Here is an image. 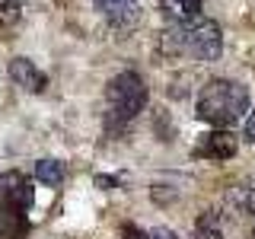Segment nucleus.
<instances>
[{
    "mask_svg": "<svg viewBox=\"0 0 255 239\" xmlns=\"http://www.w3.org/2000/svg\"><path fill=\"white\" fill-rule=\"evenodd\" d=\"M249 112V90L236 80H211L198 93V115L214 127H227Z\"/></svg>",
    "mask_w": 255,
    "mask_h": 239,
    "instance_id": "f257e3e1",
    "label": "nucleus"
},
{
    "mask_svg": "<svg viewBox=\"0 0 255 239\" xmlns=\"http://www.w3.org/2000/svg\"><path fill=\"white\" fill-rule=\"evenodd\" d=\"M169 35H172V48H175V51H185V54H191V58H198L204 64L217 61L220 51H223V32H220V26L214 19H207V16H201V13H198L195 19L179 22V29H172Z\"/></svg>",
    "mask_w": 255,
    "mask_h": 239,
    "instance_id": "f03ea898",
    "label": "nucleus"
},
{
    "mask_svg": "<svg viewBox=\"0 0 255 239\" xmlns=\"http://www.w3.org/2000/svg\"><path fill=\"white\" fill-rule=\"evenodd\" d=\"M106 102H109V112L115 118L131 121V118H137L143 112V106H147V83H143L134 70H125V74H118L109 83Z\"/></svg>",
    "mask_w": 255,
    "mask_h": 239,
    "instance_id": "7ed1b4c3",
    "label": "nucleus"
},
{
    "mask_svg": "<svg viewBox=\"0 0 255 239\" xmlns=\"http://www.w3.org/2000/svg\"><path fill=\"white\" fill-rule=\"evenodd\" d=\"M0 207H16V211H29L32 207V185L22 172L0 175Z\"/></svg>",
    "mask_w": 255,
    "mask_h": 239,
    "instance_id": "20e7f679",
    "label": "nucleus"
},
{
    "mask_svg": "<svg viewBox=\"0 0 255 239\" xmlns=\"http://www.w3.org/2000/svg\"><path fill=\"white\" fill-rule=\"evenodd\" d=\"M236 150H239L236 134H230L227 127H217V131L204 134L195 153L198 156H207V159H230V156H236Z\"/></svg>",
    "mask_w": 255,
    "mask_h": 239,
    "instance_id": "39448f33",
    "label": "nucleus"
},
{
    "mask_svg": "<svg viewBox=\"0 0 255 239\" xmlns=\"http://www.w3.org/2000/svg\"><path fill=\"white\" fill-rule=\"evenodd\" d=\"M10 77H13V83L22 86L26 93H42L45 86H48L45 74H42V70H38L29 58H13V61H10Z\"/></svg>",
    "mask_w": 255,
    "mask_h": 239,
    "instance_id": "423d86ee",
    "label": "nucleus"
},
{
    "mask_svg": "<svg viewBox=\"0 0 255 239\" xmlns=\"http://www.w3.org/2000/svg\"><path fill=\"white\" fill-rule=\"evenodd\" d=\"M102 6V13L112 19V26L118 29H131L140 16V3L137 0H96Z\"/></svg>",
    "mask_w": 255,
    "mask_h": 239,
    "instance_id": "0eeeda50",
    "label": "nucleus"
},
{
    "mask_svg": "<svg viewBox=\"0 0 255 239\" xmlns=\"http://www.w3.org/2000/svg\"><path fill=\"white\" fill-rule=\"evenodd\" d=\"M29 236V217L16 207H0V239H26Z\"/></svg>",
    "mask_w": 255,
    "mask_h": 239,
    "instance_id": "6e6552de",
    "label": "nucleus"
},
{
    "mask_svg": "<svg viewBox=\"0 0 255 239\" xmlns=\"http://www.w3.org/2000/svg\"><path fill=\"white\" fill-rule=\"evenodd\" d=\"M159 10L175 22H185L201 13V0H159Z\"/></svg>",
    "mask_w": 255,
    "mask_h": 239,
    "instance_id": "1a4fd4ad",
    "label": "nucleus"
},
{
    "mask_svg": "<svg viewBox=\"0 0 255 239\" xmlns=\"http://www.w3.org/2000/svg\"><path fill=\"white\" fill-rule=\"evenodd\" d=\"M35 179L42 182V185L58 188L64 182V163H58V159H38L35 163Z\"/></svg>",
    "mask_w": 255,
    "mask_h": 239,
    "instance_id": "9d476101",
    "label": "nucleus"
},
{
    "mask_svg": "<svg viewBox=\"0 0 255 239\" xmlns=\"http://www.w3.org/2000/svg\"><path fill=\"white\" fill-rule=\"evenodd\" d=\"M22 16V0H0V29H13Z\"/></svg>",
    "mask_w": 255,
    "mask_h": 239,
    "instance_id": "9b49d317",
    "label": "nucleus"
},
{
    "mask_svg": "<svg viewBox=\"0 0 255 239\" xmlns=\"http://www.w3.org/2000/svg\"><path fill=\"white\" fill-rule=\"evenodd\" d=\"M236 201H239V207H246L249 214H255V179L249 182V185L236 188Z\"/></svg>",
    "mask_w": 255,
    "mask_h": 239,
    "instance_id": "f8f14e48",
    "label": "nucleus"
},
{
    "mask_svg": "<svg viewBox=\"0 0 255 239\" xmlns=\"http://www.w3.org/2000/svg\"><path fill=\"white\" fill-rule=\"evenodd\" d=\"M243 137L249 140V143H255V109L249 112V118H246V127H243Z\"/></svg>",
    "mask_w": 255,
    "mask_h": 239,
    "instance_id": "ddd939ff",
    "label": "nucleus"
},
{
    "mask_svg": "<svg viewBox=\"0 0 255 239\" xmlns=\"http://www.w3.org/2000/svg\"><path fill=\"white\" fill-rule=\"evenodd\" d=\"M122 239H147V233H143V230H137L134 223H128V227L122 230Z\"/></svg>",
    "mask_w": 255,
    "mask_h": 239,
    "instance_id": "4468645a",
    "label": "nucleus"
},
{
    "mask_svg": "<svg viewBox=\"0 0 255 239\" xmlns=\"http://www.w3.org/2000/svg\"><path fill=\"white\" fill-rule=\"evenodd\" d=\"M147 239H179L172 233V230H166V227H156V230H150L147 233Z\"/></svg>",
    "mask_w": 255,
    "mask_h": 239,
    "instance_id": "2eb2a0df",
    "label": "nucleus"
},
{
    "mask_svg": "<svg viewBox=\"0 0 255 239\" xmlns=\"http://www.w3.org/2000/svg\"><path fill=\"white\" fill-rule=\"evenodd\" d=\"M191 239H223V236H220V230H198Z\"/></svg>",
    "mask_w": 255,
    "mask_h": 239,
    "instance_id": "dca6fc26",
    "label": "nucleus"
},
{
    "mask_svg": "<svg viewBox=\"0 0 255 239\" xmlns=\"http://www.w3.org/2000/svg\"><path fill=\"white\" fill-rule=\"evenodd\" d=\"M96 185H99V188H115L118 179H112V175H96Z\"/></svg>",
    "mask_w": 255,
    "mask_h": 239,
    "instance_id": "f3484780",
    "label": "nucleus"
},
{
    "mask_svg": "<svg viewBox=\"0 0 255 239\" xmlns=\"http://www.w3.org/2000/svg\"><path fill=\"white\" fill-rule=\"evenodd\" d=\"M54 3H67V0H54Z\"/></svg>",
    "mask_w": 255,
    "mask_h": 239,
    "instance_id": "a211bd4d",
    "label": "nucleus"
},
{
    "mask_svg": "<svg viewBox=\"0 0 255 239\" xmlns=\"http://www.w3.org/2000/svg\"><path fill=\"white\" fill-rule=\"evenodd\" d=\"M252 239H255V227H252Z\"/></svg>",
    "mask_w": 255,
    "mask_h": 239,
    "instance_id": "6ab92c4d",
    "label": "nucleus"
}]
</instances>
